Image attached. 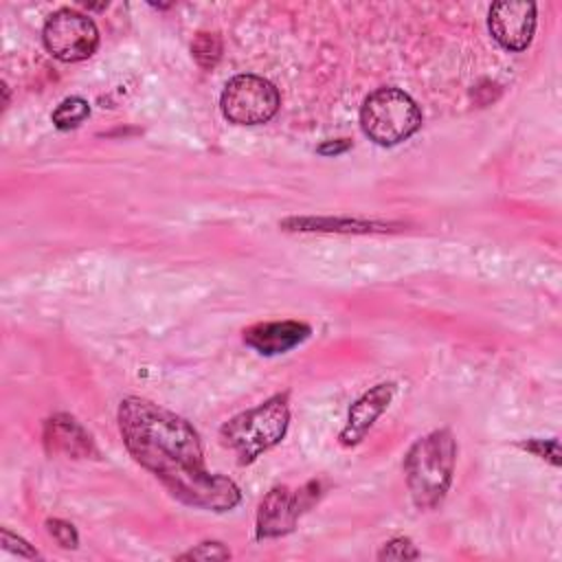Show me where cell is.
<instances>
[{
    "mask_svg": "<svg viewBox=\"0 0 562 562\" xmlns=\"http://www.w3.org/2000/svg\"><path fill=\"white\" fill-rule=\"evenodd\" d=\"M492 37L507 50H525L536 31V4L527 0L494 2L487 15Z\"/></svg>",
    "mask_w": 562,
    "mask_h": 562,
    "instance_id": "ba28073f",
    "label": "cell"
},
{
    "mask_svg": "<svg viewBox=\"0 0 562 562\" xmlns=\"http://www.w3.org/2000/svg\"><path fill=\"white\" fill-rule=\"evenodd\" d=\"M44 446L53 454H66L72 459L88 457L92 452V439L83 426L70 415H53L44 424Z\"/></svg>",
    "mask_w": 562,
    "mask_h": 562,
    "instance_id": "8fae6325",
    "label": "cell"
},
{
    "mask_svg": "<svg viewBox=\"0 0 562 562\" xmlns=\"http://www.w3.org/2000/svg\"><path fill=\"white\" fill-rule=\"evenodd\" d=\"M90 116V103L81 97H68L53 110V123L59 130H72Z\"/></svg>",
    "mask_w": 562,
    "mask_h": 562,
    "instance_id": "7c38bea8",
    "label": "cell"
},
{
    "mask_svg": "<svg viewBox=\"0 0 562 562\" xmlns=\"http://www.w3.org/2000/svg\"><path fill=\"white\" fill-rule=\"evenodd\" d=\"M349 147H351V140H347V138H338V140H325L323 145H318V147H316V151H318L321 156H336V154L347 151Z\"/></svg>",
    "mask_w": 562,
    "mask_h": 562,
    "instance_id": "ffe728a7",
    "label": "cell"
},
{
    "mask_svg": "<svg viewBox=\"0 0 562 562\" xmlns=\"http://www.w3.org/2000/svg\"><path fill=\"white\" fill-rule=\"evenodd\" d=\"M281 97L274 83L259 75H235L222 90L220 108L235 125L268 123L279 110Z\"/></svg>",
    "mask_w": 562,
    "mask_h": 562,
    "instance_id": "5b68a950",
    "label": "cell"
},
{
    "mask_svg": "<svg viewBox=\"0 0 562 562\" xmlns=\"http://www.w3.org/2000/svg\"><path fill=\"white\" fill-rule=\"evenodd\" d=\"M419 105L400 88L373 90L360 108V127L369 140L393 147L411 138L422 127Z\"/></svg>",
    "mask_w": 562,
    "mask_h": 562,
    "instance_id": "277c9868",
    "label": "cell"
},
{
    "mask_svg": "<svg viewBox=\"0 0 562 562\" xmlns=\"http://www.w3.org/2000/svg\"><path fill=\"white\" fill-rule=\"evenodd\" d=\"M191 55L193 59L204 68L211 70L220 57H222V40L217 33H209V31H200L193 42H191Z\"/></svg>",
    "mask_w": 562,
    "mask_h": 562,
    "instance_id": "4fadbf2b",
    "label": "cell"
},
{
    "mask_svg": "<svg viewBox=\"0 0 562 562\" xmlns=\"http://www.w3.org/2000/svg\"><path fill=\"white\" fill-rule=\"evenodd\" d=\"M46 50L59 61H83L99 46V29L92 18L75 9H59L48 15L42 29Z\"/></svg>",
    "mask_w": 562,
    "mask_h": 562,
    "instance_id": "8992f818",
    "label": "cell"
},
{
    "mask_svg": "<svg viewBox=\"0 0 562 562\" xmlns=\"http://www.w3.org/2000/svg\"><path fill=\"white\" fill-rule=\"evenodd\" d=\"M520 448H525V450H529V452H533L536 457H540V459H549L553 465H558L560 463V450H558V441L555 439H529V441H520L518 443Z\"/></svg>",
    "mask_w": 562,
    "mask_h": 562,
    "instance_id": "ac0fdd59",
    "label": "cell"
},
{
    "mask_svg": "<svg viewBox=\"0 0 562 562\" xmlns=\"http://www.w3.org/2000/svg\"><path fill=\"white\" fill-rule=\"evenodd\" d=\"M116 422L127 452L176 501L206 512L239 505V487L228 476L206 470L200 435L184 417L132 395L119 404Z\"/></svg>",
    "mask_w": 562,
    "mask_h": 562,
    "instance_id": "6da1fadb",
    "label": "cell"
},
{
    "mask_svg": "<svg viewBox=\"0 0 562 562\" xmlns=\"http://www.w3.org/2000/svg\"><path fill=\"white\" fill-rule=\"evenodd\" d=\"M312 327L301 321H268L244 329V342L261 356H279L299 347Z\"/></svg>",
    "mask_w": 562,
    "mask_h": 562,
    "instance_id": "9c48e42d",
    "label": "cell"
},
{
    "mask_svg": "<svg viewBox=\"0 0 562 562\" xmlns=\"http://www.w3.org/2000/svg\"><path fill=\"white\" fill-rule=\"evenodd\" d=\"M288 424V393H279L263 404L231 417L220 428V443L235 452L239 465H248L285 437Z\"/></svg>",
    "mask_w": 562,
    "mask_h": 562,
    "instance_id": "3957f363",
    "label": "cell"
},
{
    "mask_svg": "<svg viewBox=\"0 0 562 562\" xmlns=\"http://www.w3.org/2000/svg\"><path fill=\"white\" fill-rule=\"evenodd\" d=\"M231 551L217 540H204L178 555V560H228Z\"/></svg>",
    "mask_w": 562,
    "mask_h": 562,
    "instance_id": "2e32d148",
    "label": "cell"
},
{
    "mask_svg": "<svg viewBox=\"0 0 562 562\" xmlns=\"http://www.w3.org/2000/svg\"><path fill=\"white\" fill-rule=\"evenodd\" d=\"M457 461V441L448 428L419 437L404 457L411 498L419 509H435L450 490Z\"/></svg>",
    "mask_w": 562,
    "mask_h": 562,
    "instance_id": "7a4b0ae2",
    "label": "cell"
},
{
    "mask_svg": "<svg viewBox=\"0 0 562 562\" xmlns=\"http://www.w3.org/2000/svg\"><path fill=\"white\" fill-rule=\"evenodd\" d=\"M321 483L310 481L299 490L272 487L259 503L255 533L259 540L279 538L296 527V520L318 501Z\"/></svg>",
    "mask_w": 562,
    "mask_h": 562,
    "instance_id": "52a82bcc",
    "label": "cell"
},
{
    "mask_svg": "<svg viewBox=\"0 0 562 562\" xmlns=\"http://www.w3.org/2000/svg\"><path fill=\"white\" fill-rule=\"evenodd\" d=\"M46 529L53 536V540L61 547V549H77L79 544V533L72 527V522H66L61 518H48L46 520Z\"/></svg>",
    "mask_w": 562,
    "mask_h": 562,
    "instance_id": "e0dca14e",
    "label": "cell"
},
{
    "mask_svg": "<svg viewBox=\"0 0 562 562\" xmlns=\"http://www.w3.org/2000/svg\"><path fill=\"white\" fill-rule=\"evenodd\" d=\"M415 558H419V551L413 544V540L404 538V536L391 538L378 551V560H415Z\"/></svg>",
    "mask_w": 562,
    "mask_h": 562,
    "instance_id": "9a60e30c",
    "label": "cell"
},
{
    "mask_svg": "<svg viewBox=\"0 0 562 562\" xmlns=\"http://www.w3.org/2000/svg\"><path fill=\"white\" fill-rule=\"evenodd\" d=\"M283 226H296L294 231H323L325 226H340V222H329V220H285ZM345 228H336V231H373L375 224L369 222H345ZM329 228V231H331Z\"/></svg>",
    "mask_w": 562,
    "mask_h": 562,
    "instance_id": "5bb4252c",
    "label": "cell"
},
{
    "mask_svg": "<svg viewBox=\"0 0 562 562\" xmlns=\"http://www.w3.org/2000/svg\"><path fill=\"white\" fill-rule=\"evenodd\" d=\"M0 540H2V547H4L7 551H13V553L24 555V558H40L37 549H33L24 538L11 533L7 527L0 529Z\"/></svg>",
    "mask_w": 562,
    "mask_h": 562,
    "instance_id": "d6986e66",
    "label": "cell"
},
{
    "mask_svg": "<svg viewBox=\"0 0 562 562\" xmlns=\"http://www.w3.org/2000/svg\"><path fill=\"white\" fill-rule=\"evenodd\" d=\"M395 384L393 382H382L371 386L367 393H362L349 408L347 424L340 430V443L342 446H356L364 439L369 428L375 424V419L386 411L389 402L393 400Z\"/></svg>",
    "mask_w": 562,
    "mask_h": 562,
    "instance_id": "30bf717a",
    "label": "cell"
}]
</instances>
